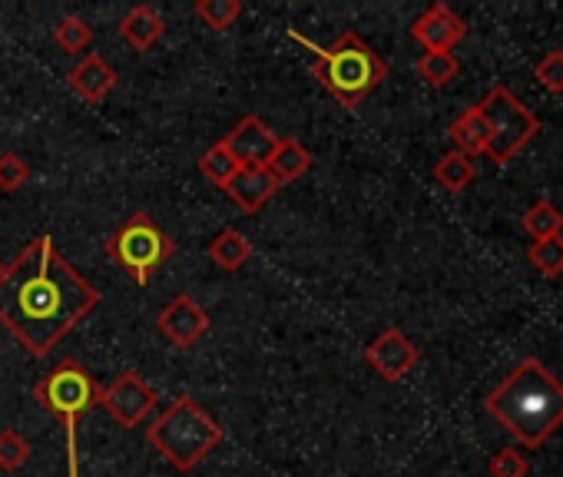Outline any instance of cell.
<instances>
[{"instance_id": "30bf717a", "label": "cell", "mask_w": 563, "mask_h": 477, "mask_svg": "<svg viewBox=\"0 0 563 477\" xmlns=\"http://www.w3.org/2000/svg\"><path fill=\"white\" fill-rule=\"evenodd\" d=\"M411 37L428 51V54H451L454 44H461L467 37V24L448 8V4H431L415 24H411Z\"/></svg>"}, {"instance_id": "4316f807", "label": "cell", "mask_w": 563, "mask_h": 477, "mask_svg": "<svg viewBox=\"0 0 563 477\" xmlns=\"http://www.w3.org/2000/svg\"><path fill=\"white\" fill-rule=\"evenodd\" d=\"M31 457V444L14 431H0V470H18Z\"/></svg>"}, {"instance_id": "ac0fdd59", "label": "cell", "mask_w": 563, "mask_h": 477, "mask_svg": "<svg viewBox=\"0 0 563 477\" xmlns=\"http://www.w3.org/2000/svg\"><path fill=\"white\" fill-rule=\"evenodd\" d=\"M209 259L222 269V273H239L249 259H252V243L239 232V229H222L212 243H209Z\"/></svg>"}, {"instance_id": "f1b7e54d", "label": "cell", "mask_w": 563, "mask_h": 477, "mask_svg": "<svg viewBox=\"0 0 563 477\" xmlns=\"http://www.w3.org/2000/svg\"><path fill=\"white\" fill-rule=\"evenodd\" d=\"M533 77H537V84L547 90V93H563V51H550L540 64H537V70H533Z\"/></svg>"}, {"instance_id": "277c9868", "label": "cell", "mask_w": 563, "mask_h": 477, "mask_svg": "<svg viewBox=\"0 0 563 477\" xmlns=\"http://www.w3.org/2000/svg\"><path fill=\"white\" fill-rule=\"evenodd\" d=\"M146 437L176 470H192L219 447L222 428L202 411V404L183 395L150 424Z\"/></svg>"}, {"instance_id": "6da1fadb", "label": "cell", "mask_w": 563, "mask_h": 477, "mask_svg": "<svg viewBox=\"0 0 563 477\" xmlns=\"http://www.w3.org/2000/svg\"><path fill=\"white\" fill-rule=\"evenodd\" d=\"M97 306L100 292L60 256L51 235H37L0 276V325L34 358L51 355Z\"/></svg>"}, {"instance_id": "7c38bea8", "label": "cell", "mask_w": 563, "mask_h": 477, "mask_svg": "<svg viewBox=\"0 0 563 477\" xmlns=\"http://www.w3.org/2000/svg\"><path fill=\"white\" fill-rule=\"evenodd\" d=\"M225 149L235 156L239 166H265L268 156L275 153L278 146V136L258 120V117H242L229 133H225Z\"/></svg>"}, {"instance_id": "484cf974", "label": "cell", "mask_w": 563, "mask_h": 477, "mask_svg": "<svg viewBox=\"0 0 563 477\" xmlns=\"http://www.w3.org/2000/svg\"><path fill=\"white\" fill-rule=\"evenodd\" d=\"M31 179V166L21 153H0V192H18Z\"/></svg>"}, {"instance_id": "7a4b0ae2", "label": "cell", "mask_w": 563, "mask_h": 477, "mask_svg": "<svg viewBox=\"0 0 563 477\" xmlns=\"http://www.w3.org/2000/svg\"><path fill=\"white\" fill-rule=\"evenodd\" d=\"M487 414L523 447H540L563 424V385L543 362L523 358L487 398Z\"/></svg>"}, {"instance_id": "ffe728a7", "label": "cell", "mask_w": 563, "mask_h": 477, "mask_svg": "<svg viewBox=\"0 0 563 477\" xmlns=\"http://www.w3.org/2000/svg\"><path fill=\"white\" fill-rule=\"evenodd\" d=\"M523 232L533 235V243L553 239V235L563 232V212H560L550 199H537V202L523 212Z\"/></svg>"}, {"instance_id": "9a60e30c", "label": "cell", "mask_w": 563, "mask_h": 477, "mask_svg": "<svg viewBox=\"0 0 563 477\" xmlns=\"http://www.w3.org/2000/svg\"><path fill=\"white\" fill-rule=\"evenodd\" d=\"M309 166H312V153L299 140H292V136H278V146H275V153L265 163V169L272 173V179L278 186L282 182H296L299 176L309 173Z\"/></svg>"}, {"instance_id": "52a82bcc", "label": "cell", "mask_w": 563, "mask_h": 477, "mask_svg": "<svg viewBox=\"0 0 563 477\" xmlns=\"http://www.w3.org/2000/svg\"><path fill=\"white\" fill-rule=\"evenodd\" d=\"M484 123H487V133H490V143H487V156L504 166L510 163L537 133H540V120L504 87H490L487 97L477 103Z\"/></svg>"}, {"instance_id": "8992f818", "label": "cell", "mask_w": 563, "mask_h": 477, "mask_svg": "<svg viewBox=\"0 0 563 477\" xmlns=\"http://www.w3.org/2000/svg\"><path fill=\"white\" fill-rule=\"evenodd\" d=\"M103 253L140 286L146 289L150 279L169 263L173 256V239L146 215V212H133L107 243Z\"/></svg>"}, {"instance_id": "5b68a950", "label": "cell", "mask_w": 563, "mask_h": 477, "mask_svg": "<svg viewBox=\"0 0 563 477\" xmlns=\"http://www.w3.org/2000/svg\"><path fill=\"white\" fill-rule=\"evenodd\" d=\"M34 398L64 424V431H67V477H80L77 424H80V418L97 404L100 385L93 381V375H90L80 362L64 358L54 371H47V375L34 385Z\"/></svg>"}, {"instance_id": "8fae6325", "label": "cell", "mask_w": 563, "mask_h": 477, "mask_svg": "<svg viewBox=\"0 0 563 477\" xmlns=\"http://www.w3.org/2000/svg\"><path fill=\"white\" fill-rule=\"evenodd\" d=\"M156 329L163 332V339H169L176 348H192L206 332H209V315L206 309L189 299V296H176L159 315H156Z\"/></svg>"}, {"instance_id": "cb8c5ba5", "label": "cell", "mask_w": 563, "mask_h": 477, "mask_svg": "<svg viewBox=\"0 0 563 477\" xmlns=\"http://www.w3.org/2000/svg\"><path fill=\"white\" fill-rule=\"evenodd\" d=\"M54 41L64 54H84L90 44H93V31L84 18H64L57 27H54Z\"/></svg>"}, {"instance_id": "603a6c76", "label": "cell", "mask_w": 563, "mask_h": 477, "mask_svg": "<svg viewBox=\"0 0 563 477\" xmlns=\"http://www.w3.org/2000/svg\"><path fill=\"white\" fill-rule=\"evenodd\" d=\"M196 14H199V21L206 27L222 34V31H229L242 18V4H239V0H199Z\"/></svg>"}, {"instance_id": "2e32d148", "label": "cell", "mask_w": 563, "mask_h": 477, "mask_svg": "<svg viewBox=\"0 0 563 477\" xmlns=\"http://www.w3.org/2000/svg\"><path fill=\"white\" fill-rule=\"evenodd\" d=\"M166 31V21L156 8L150 4H140L133 8L123 21H120V37L133 47V51H150Z\"/></svg>"}, {"instance_id": "e0dca14e", "label": "cell", "mask_w": 563, "mask_h": 477, "mask_svg": "<svg viewBox=\"0 0 563 477\" xmlns=\"http://www.w3.org/2000/svg\"><path fill=\"white\" fill-rule=\"evenodd\" d=\"M448 136H451V143L457 146L454 153H464V156H471V159L481 156V153H487V143H490L487 123H484V117H481L477 107L464 110V113L451 123Z\"/></svg>"}, {"instance_id": "83f0119b", "label": "cell", "mask_w": 563, "mask_h": 477, "mask_svg": "<svg viewBox=\"0 0 563 477\" xmlns=\"http://www.w3.org/2000/svg\"><path fill=\"white\" fill-rule=\"evenodd\" d=\"M487 470H490V477H527L530 464H527V457L517 447H504V451H497L490 457Z\"/></svg>"}, {"instance_id": "9c48e42d", "label": "cell", "mask_w": 563, "mask_h": 477, "mask_svg": "<svg viewBox=\"0 0 563 477\" xmlns=\"http://www.w3.org/2000/svg\"><path fill=\"white\" fill-rule=\"evenodd\" d=\"M365 362L375 368L378 378L385 381H401L408 371H415V365L421 362L418 345L401 332V329H385L368 348H365Z\"/></svg>"}, {"instance_id": "ba28073f", "label": "cell", "mask_w": 563, "mask_h": 477, "mask_svg": "<svg viewBox=\"0 0 563 477\" xmlns=\"http://www.w3.org/2000/svg\"><path fill=\"white\" fill-rule=\"evenodd\" d=\"M97 404H103V411L120 424V428H136L146 421V414L156 408V391L136 375V371H123L117 375L107 388H100Z\"/></svg>"}, {"instance_id": "d4e9b609", "label": "cell", "mask_w": 563, "mask_h": 477, "mask_svg": "<svg viewBox=\"0 0 563 477\" xmlns=\"http://www.w3.org/2000/svg\"><path fill=\"white\" fill-rule=\"evenodd\" d=\"M235 169H239V163H235V156L225 149L222 140H219L216 146H209V149L202 153V159H199V173H202L209 182H216V186H225V182L232 179Z\"/></svg>"}, {"instance_id": "3957f363", "label": "cell", "mask_w": 563, "mask_h": 477, "mask_svg": "<svg viewBox=\"0 0 563 477\" xmlns=\"http://www.w3.org/2000/svg\"><path fill=\"white\" fill-rule=\"evenodd\" d=\"M286 34H289V41L302 44L316 57L312 77L349 110H355L368 93H375L378 84L388 77V64L355 31L342 34L332 47H319L296 27H289Z\"/></svg>"}, {"instance_id": "7402d4cb", "label": "cell", "mask_w": 563, "mask_h": 477, "mask_svg": "<svg viewBox=\"0 0 563 477\" xmlns=\"http://www.w3.org/2000/svg\"><path fill=\"white\" fill-rule=\"evenodd\" d=\"M527 263L547 279L563 276V239L553 235V239H543V243H533L527 249Z\"/></svg>"}, {"instance_id": "44dd1931", "label": "cell", "mask_w": 563, "mask_h": 477, "mask_svg": "<svg viewBox=\"0 0 563 477\" xmlns=\"http://www.w3.org/2000/svg\"><path fill=\"white\" fill-rule=\"evenodd\" d=\"M415 70H418V77H421L428 87L441 90V87H448V84L461 74V64H457L454 54H424V57L415 64Z\"/></svg>"}, {"instance_id": "d6986e66", "label": "cell", "mask_w": 563, "mask_h": 477, "mask_svg": "<svg viewBox=\"0 0 563 477\" xmlns=\"http://www.w3.org/2000/svg\"><path fill=\"white\" fill-rule=\"evenodd\" d=\"M434 179L444 192H464L474 182V159L464 153H448L434 163Z\"/></svg>"}, {"instance_id": "f546056e", "label": "cell", "mask_w": 563, "mask_h": 477, "mask_svg": "<svg viewBox=\"0 0 563 477\" xmlns=\"http://www.w3.org/2000/svg\"><path fill=\"white\" fill-rule=\"evenodd\" d=\"M4 269H8V266H4V263H0V276H4Z\"/></svg>"}, {"instance_id": "4fadbf2b", "label": "cell", "mask_w": 563, "mask_h": 477, "mask_svg": "<svg viewBox=\"0 0 563 477\" xmlns=\"http://www.w3.org/2000/svg\"><path fill=\"white\" fill-rule=\"evenodd\" d=\"M229 192V199L242 209V212H258L278 189V182L272 179V173L265 166H239L232 173V179L222 186Z\"/></svg>"}, {"instance_id": "5bb4252c", "label": "cell", "mask_w": 563, "mask_h": 477, "mask_svg": "<svg viewBox=\"0 0 563 477\" xmlns=\"http://www.w3.org/2000/svg\"><path fill=\"white\" fill-rule=\"evenodd\" d=\"M67 84H70V90H74L80 100H87V103H103V100L113 93V87H117V70H113L100 54H87V57L67 74Z\"/></svg>"}]
</instances>
